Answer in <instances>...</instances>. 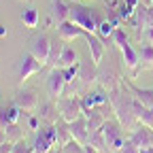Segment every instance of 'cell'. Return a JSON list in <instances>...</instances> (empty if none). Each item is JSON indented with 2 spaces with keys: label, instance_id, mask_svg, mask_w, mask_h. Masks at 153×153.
<instances>
[{
  "label": "cell",
  "instance_id": "obj_20",
  "mask_svg": "<svg viewBox=\"0 0 153 153\" xmlns=\"http://www.w3.org/2000/svg\"><path fill=\"white\" fill-rule=\"evenodd\" d=\"M79 64V55H76V51L72 49V47H64V51H62V57H60V62H57V66L55 68H70V66H76Z\"/></svg>",
  "mask_w": 153,
  "mask_h": 153
},
{
  "label": "cell",
  "instance_id": "obj_36",
  "mask_svg": "<svg viewBox=\"0 0 153 153\" xmlns=\"http://www.w3.org/2000/svg\"><path fill=\"white\" fill-rule=\"evenodd\" d=\"M0 36H7V30H4V26L0 24Z\"/></svg>",
  "mask_w": 153,
  "mask_h": 153
},
{
  "label": "cell",
  "instance_id": "obj_17",
  "mask_svg": "<svg viewBox=\"0 0 153 153\" xmlns=\"http://www.w3.org/2000/svg\"><path fill=\"white\" fill-rule=\"evenodd\" d=\"M57 117H60V113H57V106H55L53 102H45V104H41L38 119H41L45 126H53V123H57Z\"/></svg>",
  "mask_w": 153,
  "mask_h": 153
},
{
  "label": "cell",
  "instance_id": "obj_27",
  "mask_svg": "<svg viewBox=\"0 0 153 153\" xmlns=\"http://www.w3.org/2000/svg\"><path fill=\"white\" fill-rule=\"evenodd\" d=\"M4 132H7V138H9V143H19V140H24V130L19 128L17 123H11L9 128H4Z\"/></svg>",
  "mask_w": 153,
  "mask_h": 153
},
{
  "label": "cell",
  "instance_id": "obj_33",
  "mask_svg": "<svg viewBox=\"0 0 153 153\" xmlns=\"http://www.w3.org/2000/svg\"><path fill=\"white\" fill-rule=\"evenodd\" d=\"M83 153H100V151L96 149V147H91V145L87 143V145H83Z\"/></svg>",
  "mask_w": 153,
  "mask_h": 153
},
{
  "label": "cell",
  "instance_id": "obj_12",
  "mask_svg": "<svg viewBox=\"0 0 153 153\" xmlns=\"http://www.w3.org/2000/svg\"><path fill=\"white\" fill-rule=\"evenodd\" d=\"M130 140L134 145H138L140 149H147V147H153V128H147V126H138L136 130L132 132Z\"/></svg>",
  "mask_w": 153,
  "mask_h": 153
},
{
  "label": "cell",
  "instance_id": "obj_35",
  "mask_svg": "<svg viewBox=\"0 0 153 153\" xmlns=\"http://www.w3.org/2000/svg\"><path fill=\"white\" fill-rule=\"evenodd\" d=\"M140 153H153V147H147V149H140Z\"/></svg>",
  "mask_w": 153,
  "mask_h": 153
},
{
  "label": "cell",
  "instance_id": "obj_15",
  "mask_svg": "<svg viewBox=\"0 0 153 153\" xmlns=\"http://www.w3.org/2000/svg\"><path fill=\"white\" fill-rule=\"evenodd\" d=\"M126 85H128V89L134 94V98H136L138 102H143L145 106L153 108V89H140V87L134 85L130 79H126Z\"/></svg>",
  "mask_w": 153,
  "mask_h": 153
},
{
  "label": "cell",
  "instance_id": "obj_32",
  "mask_svg": "<svg viewBox=\"0 0 153 153\" xmlns=\"http://www.w3.org/2000/svg\"><path fill=\"white\" fill-rule=\"evenodd\" d=\"M28 128L30 130H38V117H30L28 119Z\"/></svg>",
  "mask_w": 153,
  "mask_h": 153
},
{
  "label": "cell",
  "instance_id": "obj_5",
  "mask_svg": "<svg viewBox=\"0 0 153 153\" xmlns=\"http://www.w3.org/2000/svg\"><path fill=\"white\" fill-rule=\"evenodd\" d=\"M123 126L119 121H106L102 126V134H104V138H106V147L108 151H115V153H119L121 147L126 145V138H123Z\"/></svg>",
  "mask_w": 153,
  "mask_h": 153
},
{
  "label": "cell",
  "instance_id": "obj_23",
  "mask_svg": "<svg viewBox=\"0 0 153 153\" xmlns=\"http://www.w3.org/2000/svg\"><path fill=\"white\" fill-rule=\"evenodd\" d=\"M89 145H91V147H96L100 153L108 151V147H106V138H104V134H102V128H100V130L89 132Z\"/></svg>",
  "mask_w": 153,
  "mask_h": 153
},
{
  "label": "cell",
  "instance_id": "obj_2",
  "mask_svg": "<svg viewBox=\"0 0 153 153\" xmlns=\"http://www.w3.org/2000/svg\"><path fill=\"white\" fill-rule=\"evenodd\" d=\"M68 19L74 22L76 26H81L85 32H96L100 28V24L104 22V17H102L100 11H96L91 7H83V4H70Z\"/></svg>",
  "mask_w": 153,
  "mask_h": 153
},
{
  "label": "cell",
  "instance_id": "obj_19",
  "mask_svg": "<svg viewBox=\"0 0 153 153\" xmlns=\"http://www.w3.org/2000/svg\"><path fill=\"white\" fill-rule=\"evenodd\" d=\"M96 66H98V64H96L94 60H91V62L87 60V62H81V64H79V79H81L83 83H91V81L98 79Z\"/></svg>",
  "mask_w": 153,
  "mask_h": 153
},
{
  "label": "cell",
  "instance_id": "obj_22",
  "mask_svg": "<svg viewBox=\"0 0 153 153\" xmlns=\"http://www.w3.org/2000/svg\"><path fill=\"white\" fill-rule=\"evenodd\" d=\"M57 126V147H64L66 143H70L72 140V132H70V126H68V121H57L55 123Z\"/></svg>",
  "mask_w": 153,
  "mask_h": 153
},
{
  "label": "cell",
  "instance_id": "obj_10",
  "mask_svg": "<svg viewBox=\"0 0 153 153\" xmlns=\"http://www.w3.org/2000/svg\"><path fill=\"white\" fill-rule=\"evenodd\" d=\"M13 104H17L19 108L26 111V113H32V111L38 108V96H36L34 89H22V91H17Z\"/></svg>",
  "mask_w": 153,
  "mask_h": 153
},
{
  "label": "cell",
  "instance_id": "obj_29",
  "mask_svg": "<svg viewBox=\"0 0 153 153\" xmlns=\"http://www.w3.org/2000/svg\"><path fill=\"white\" fill-rule=\"evenodd\" d=\"M62 153H83V145L79 143V140H70V143H66L64 147H62Z\"/></svg>",
  "mask_w": 153,
  "mask_h": 153
},
{
  "label": "cell",
  "instance_id": "obj_14",
  "mask_svg": "<svg viewBox=\"0 0 153 153\" xmlns=\"http://www.w3.org/2000/svg\"><path fill=\"white\" fill-rule=\"evenodd\" d=\"M57 32H60V38H62V41H66V43H68V41H74V38H79V36L85 34V30H83L81 26H76L74 22H70V19L57 26Z\"/></svg>",
  "mask_w": 153,
  "mask_h": 153
},
{
  "label": "cell",
  "instance_id": "obj_11",
  "mask_svg": "<svg viewBox=\"0 0 153 153\" xmlns=\"http://www.w3.org/2000/svg\"><path fill=\"white\" fill-rule=\"evenodd\" d=\"M70 126V132H72V138L79 140L81 145H87L89 143V126H87V117L81 115L79 119H74L68 123Z\"/></svg>",
  "mask_w": 153,
  "mask_h": 153
},
{
  "label": "cell",
  "instance_id": "obj_4",
  "mask_svg": "<svg viewBox=\"0 0 153 153\" xmlns=\"http://www.w3.org/2000/svg\"><path fill=\"white\" fill-rule=\"evenodd\" d=\"M57 145V126H45L41 130H36V138H34V153H47Z\"/></svg>",
  "mask_w": 153,
  "mask_h": 153
},
{
  "label": "cell",
  "instance_id": "obj_31",
  "mask_svg": "<svg viewBox=\"0 0 153 153\" xmlns=\"http://www.w3.org/2000/svg\"><path fill=\"white\" fill-rule=\"evenodd\" d=\"M11 121H9V115H7V108H0V128H9Z\"/></svg>",
  "mask_w": 153,
  "mask_h": 153
},
{
  "label": "cell",
  "instance_id": "obj_9",
  "mask_svg": "<svg viewBox=\"0 0 153 153\" xmlns=\"http://www.w3.org/2000/svg\"><path fill=\"white\" fill-rule=\"evenodd\" d=\"M49 51H51V41H49L47 34H41V36L32 38V43H30V53L36 57L38 62H43L45 66H47V62H49Z\"/></svg>",
  "mask_w": 153,
  "mask_h": 153
},
{
  "label": "cell",
  "instance_id": "obj_21",
  "mask_svg": "<svg viewBox=\"0 0 153 153\" xmlns=\"http://www.w3.org/2000/svg\"><path fill=\"white\" fill-rule=\"evenodd\" d=\"M66 41H51V51H49V62H47V66H51V68H55L57 66V62H60V57H62V51H64V45Z\"/></svg>",
  "mask_w": 153,
  "mask_h": 153
},
{
  "label": "cell",
  "instance_id": "obj_3",
  "mask_svg": "<svg viewBox=\"0 0 153 153\" xmlns=\"http://www.w3.org/2000/svg\"><path fill=\"white\" fill-rule=\"evenodd\" d=\"M113 41L117 43V47L121 49V55H123V62H126V66H128L130 70H136V68L140 66V55H138V51H136V49H134V47L130 45L128 36H126V32H123L121 28H115Z\"/></svg>",
  "mask_w": 153,
  "mask_h": 153
},
{
  "label": "cell",
  "instance_id": "obj_8",
  "mask_svg": "<svg viewBox=\"0 0 153 153\" xmlns=\"http://www.w3.org/2000/svg\"><path fill=\"white\" fill-rule=\"evenodd\" d=\"M43 62H38L36 57L28 51V53H24L22 55V60H19V81H28L32 74H36V72H41L43 70Z\"/></svg>",
  "mask_w": 153,
  "mask_h": 153
},
{
  "label": "cell",
  "instance_id": "obj_6",
  "mask_svg": "<svg viewBox=\"0 0 153 153\" xmlns=\"http://www.w3.org/2000/svg\"><path fill=\"white\" fill-rule=\"evenodd\" d=\"M57 111H60V119L64 121H74L83 115V104L81 98L76 96H70V98H57Z\"/></svg>",
  "mask_w": 153,
  "mask_h": 153
},
{
  "label": "cell",
  "instance_id": "obj_7",
  "mask_svg": "<svg viewBox=\"0 0 153 153\" xmlns=\"http://www.w3.org/2000/svg\"><path fill=\"white\" fill-rule=\"evenodd\" d=\"M64 87H66L64 70H62V68H51V72H49V76H47V94H49V98H51V100L62 98Z\"/></svg>",
  "mask_w": 153,
  "mask_h": 153
},
{
  "label": "cell",
  "instance_id": "obj_34",
  "mask_svg": "<svg viewBox=\"0 0 153 153\" xmlns=\"http://www.w3.org/2000/svg\"><path fill=\"white\" fill-rule=\"evenodd\" d=\"M4 143H9V138H7V132H4V128H0V147H2Z\"/></svg>",
  "mask_w": 153,
  "mask_h": 153
},
{
  "label": "cell",
  "instance_id": "obj_13",
  "mask_svg": "<svg viewBox=\"0 0 153 153\" xmlns=\"http://www.w3.org/2000/svg\"><path fill=\"white\" fill-rule=\"evenodd\" d=\"M83 38L87 41V47H89V53H91V60L98 64L104 55V45H102V38L96 34V32H85Z\"/></svg>",
  "mask_w": 153,
  "mask_h": 153
},
{
  "label": "cell",
  "instance_id": "obj_26",
  "mask_svg": "<svg viewBox=\"0 0 153 153\" xmlns=\"http://www.w3.org/2000/svg\"><path fill=\"white\" fill-rule=\"evenodd\" d=\"M115 26H117V22H106V19L100 24V28L96 30V34L102 38V43H106L108 38H113V34H115Z\"/></svg>",
  "mask_w": 153,
  "mask_h": 153
},
{
  "label": "cell",
  "instance_id": "obj_37",
  "mask_svg": "<svg viewBox=\"0 0 153 153\" xmlns=\"http://www.w3.org/2000/svg\"><path fill=\"white\" fill-rule=\"evenodd\" d=\"M47 153H62V149H55V147H53V149H51V151H47Z\"/></svg>",
  "mask_w": 153,
  "mask_h": 153
},
{
  "label": "cell",
  "instance_id": "obj_28",
  "mask_svg": "<svg viewBox=\"0 0 153 153\" xmlns=\"http://www.w3.org/2000/svg\"><path fill=\"white\" fill-rule=\"evenodd\" d=\"M100 76V81H102V85L111 91V89H115V87H119V81L115 79V74L113 72H102V74H98Z\"/></svg>",
  "mask_w": 153,
  "mask_h": 153
},
{
  "label": "cell",
  "instance_id": "obj_24",
  "mask_svg": "<svg viewBox=\"0 0 153 153\" xmlns=\"http://www.w3.org/2000/svg\"><path fill=\"white\" fill-rule=\"evenodd\" d=\"M138 55H140V68H151L153 66V43H145Z\"/></svg>",
  "mask_w": 153,
  "mask_h": 153
},
{
  "label": "cell",
  "instance_id": "obj_16",
  "mask_svg": "<svg viewBox=\"0 0 153 153\" xmlns=\"http://www.w3.org/2000/svg\"><path fill=\"white\" fill-rule=\"evenodd\" d=\"M134 115H136L138 123H143L147 128H153V111L149 106H145L143 102H138L136 98H134Z\"/></svg>",
  "mask_w": 153,
  "mask_h": 153
},
{
  "label": "cell",
  "instance_id": "obj_1",
  "mask_svg": "<svg viewBox=\"0 0 153 153\" xmlns=\"http://www.w3.org/2000/svg\"><path fill=\"white\" fill-rule=\"evenodd\" d=\"M108 102L113 106V111L117 113V119L123 128L128 130H136V115H134V94L126 91V83H123V91H119V87H115L108 91Z\"/></svg>",
  "mask_w": 153,
  "mask_h": 153
},
{
  "label": "cell",
  "instance_id": "obj_25",
  "mask_svg": "<svg viewBox=\"0 0 153 153\" xmlns=\"http://www.w3.org/2000/svg\"><path fill=\"white\" fill-rule=\"evenodd\" d=\"M22 22H24V26H26V28L34 30V28L38 26V11H36L34 7L26 9V11L22 13Z\"/></svg>",
  "mask_w": 153,
  "mask_h": 153
},
{
  "label": "cell",
  "instance_id": "obj_30",
  "mask_svg": "<svg viewBox=\"0 0 153 153\" xmlns=\"http://www.w3.org/2000/svg\"><path fill=\"white\" fill-rule=\"evenodd\" d=\"M119 153H140V147H138V145H134L132 140H126V145L121 147Z\"/></svg>",
  "mask_w": 153,
  "mask_h": 153
},
{
  "label": "cell",
  "instance_id": "obj_18",
  "mask_svg": "<svg viewBox=\"0 0 153 153\" xmlns=\"http://www.w3.org/2000/svg\"><path fill=\"white\" fill-rule=\"evenodd\" d=\"M51 13H53V19H55V24L60 26V24L68 22L70 4H66L64 0H53V4H51Z\"/></svg>",
  "mask_w": 153,
  "mask_h": 153
}]
</instances>
